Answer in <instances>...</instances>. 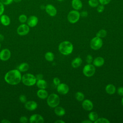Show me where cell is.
<instances>
[{"mask_svg": "<svg viewBox=\"0 0 123 123\" xmlns=\"http://www.w3.org/2000/svg\"><path fill=\"white\" fill-rule=\"evenodd\" d=\"M30 30V27L25 24H22L17 28V34L21 36H25L28 34Z\"/></svg>", "mask_w": 123, "mask_h": 123, "instance_id": "cell-8", "label": "cell"}, {"mask_svg": "<svg viewBox=\"0 0 123 123\" xmlns=\"http://www.w3.org/2000/svg\"><path fill=\"white\" fill-rule=\"evenodd\" d=\"M58 0V1H62L63 0Z\"/></svg>", "mask_w": 123, "mask_h": 123, "instance_id": "cell-49", "label": "cell"}, {"mask_svg": "<svg viewBox=\"0 0 123 123\" xmlns=\"http://www.w3.org/2000/svg\"></svg>", "mask_w": 123, "mask_h": 123, "instance_id": "cell-51", "label": "cell"}, {"mask_svg": "<svg viewBox=\"0 0 123 123\" xmlns=\"http://www.w3.org/2000/svg\"><path fill=\"white\" fill-rule=\"evenodd\" d=\"M118 94L121 96H123V87H119L117 90Z\"/></svg>", "mask_w": 123, "mask_h": 123, "instance_id": "cell-40", "label": "cell"}, {"mask_svg": "<svg viewBox=\"0 0 123 123\" xmlns=\"http://www.w3.org/2000/svg\"><path fill=\"white\" fill-rule=\"evenodd\" d=\"M71 4L73 8L75 10H79L83 7V3L81 0H72Z\"/></svg>", "mask_w": 123, "mask_h": 123, "instance_id": "cell-16", "label": "cell"}, {"mask_svg": "<svg viewBox=\"0 0 123 123\" xmlns=\"http://www.w3.org/2000/svg\"><path fill=\"white\" fill-rule=\"evenodd\" d=\"M27 18H28L25 14H22L20 15L18 17V20L21 23L24 24L26 22Z\"/></svg>", "mask_w": 123, "mask_h": 123, "instance_id": "cell-30", "label": "cell"}, {"mask_svg": "<svg viewBox=\"0 0 123 123\" xmlns=\"http://www.w3.org/2000/svg\"><path fill=\"white\" fill-rule=\"evenodd\" d=\"M88 3L90 7L95 8L99 5V1L98 0H88Z\"/></svg>", "mask_w": 123, "mask_h": 123, "instance_id": "cell-29", "label": "cell"}, {"mask_svg": "<svg viewBox=\"0 0 123 123\" xmlns=\"http://www.w3.org/2000/svg\"><path fill=\"white\" fill-rule=\"evenodd\" d=\"M4 39V37L3 35L0 34V42L2 41Z\"/></svg>", "mask_w": 123, "mask_h": 123, "instance_id": "cell-44", "label": "cell"}, {"mask_svg": "<svg viewBox=\"0 0 123 123\" xmlns=\"http://www.w3.org/2000/svg\"><path fill=\"white\" fill-rule=\"evenodd\" d=\"M53 82L55 86H58L60 84V80L58 77H55L53 78Z\"/></svg>", "mask_w": 123, "mask_h": 123, "instance_id": "cell-39", "label": "cell"}, {"mask_svg": "<svg viewBox=\"0 0 123 123\" xmlns=\"http://www.w3.org/2000/svg\"><path fill=\"white\" fill-rule=\"evenodd\" d=\"M0 48H1V44L0 43Z\"/></svg>", "mask_w": 123, "mask_h": 123, "instance_id": "cell-50", "label": "cell"}, {"mask_svg": "<svg viewBox=\"0 0 123 123\" xmlns=\"http://www.w3.org/2000/svg\"><path fill=\"white\" fill-rule=\"evenodd\" d=\"M22 0H13V1L15 2H16V3H18V2H20L22 1Z\"/></svg>", "mask_w": 123, "mask_h": 123, "instance_id": "cell-47", "label": "cell"}, {"mask_svg": "<svg viewBox=\"0 0 123 123\" xmlns=\"http://www.w3.org/2000/svg\"><path fill=\"white\" fill-rule=\"evenodd\" d=\"M58 49L59 51L63 55H69L73 51V45L70 42L64 41L59 44Z\"/></svg>", "mask_w": 123, "mask_h": 123, "instance_id": "cell-2", "label": "cell"}, {"mask_svg": "<svg viewBox=\"0 0 123 123\" xmlns=\"http://www.w3.org/2000/svg\"><path fill=\"white\" fill-rule=\"evenodd\" d=\"M5 10L4 5L0 1V16L4 13Z\"/></svg>", "mask_w": 123, "mask_h": 123, "instance_id": "cell-36", "label": "cell"}, {"mask_svg": "<svg viewBox=\"0 0 123 123\" xmlns=\"http://www.w3.org/2000/svg\"><path fill=\"white\" fill-rule=\"evenodd\" d=\"M82 105L83 109L87 111H91L93 108V103L89 99H85L83 100Z\"/></svg>", "mask_w": 123, "mask_h": 123, "instance_id": "cell-15", "label": "cell"}, {"mask_svg": "<svg viewBox=\"0 0 123 123\" xmlns=\"http://www.w3.org/2000/svg\"><path fill=\"white\" fill-rule=\"evenodd\" d=\"M82 123H92V121H91L90 120L89 121H87V120H85V121H82Z\"/></svg>", "mask_w": 123, "mask_h": 123, "instance_id": "cell-46", "label": "cell"}, {"mask_svg": "<svg viewBox=\"0 0 123 123\" xmlns=\"http://www.w3.org/2000/svg\"><path fill=\"white\" fill-rule=\"evenodd\" d=\"M93 63L95 66L100 67L104 64V60L101 57H98L94 60Z\"/></svg>", "mask_w": 123, "mask_h": 123, "instance_id": "cell-19", "label": "cell"}, {"mask_svg": "<svg viewBox=\"0 0 123 123\" xmlns=\"http://www.w3.org/2000/svg\"><path fill=\"white\" fill-rule=\"evenodd\" d=\"M55 123H65V122L63 121H62V120H57L55 122Z\"/></svg>", "mask_w": 123, "mask_h": 123, "instance_id": "cell-45", "label": "cell"}, {"mask_svg": "<svg viewBox=\"0 0 123 123\" xmlns=\"http://www.w3.org/2000/svg\"><path fill=\"white\" fill-rule=\"evenodd\" d=\"M37 95L41 99H45L48 97V93L45 89H39L37 92Z\"/></svg>", "mask_w": 123, "mask_h": 123, "instance_id": "cell-18", "label": "cell"}, {"mask_svg": "<svg viewBox=\"0 0 123 123\" xmlns=\"http://www.w3.org/2000/svg\"><path fill=\"white\" fill-rule=\"evenodd\" d=\"M29 68V64L26 62H23L21 63L18 67V70L20 72H25L28 70Z\"/></svg>", "mask_w": 123, "mask_h": 123, "instance_id": "cell-22", "label": "cell"}, {"mask_svg": "<svg viewBox=\"0 0 123 123\" xmlns=\"http://www.w3.org/2000/svg\"><path fill=\"white\" fill-rule=\"evenodd\" d=\"M29 122L30 123H43L44 122V120L41 115L34 114L30 117Z\"/></svg>", "mask_w": 123, "mask_h": 123, "instance_id": "cell-9", "label": "cell"}, {"mask_svg": "<svg viewBox=\"0 0 123 123\" xmlns=\"http://www.w3.org/2000/svg\"><path fill=\"white\" fill-rule=\"evenodd\" d=\"M88 118L91 121L95 122L98 118V115L96 112H90L88 114Z\"/></svg>", "mask_w": 123, "mask_h": 123, "instance_id": "cell-25", "label": "cell"}, {"mask_svg": "<svg viewBox=\"0 0 123 123\" xmlns=\"http://www.w3.org/2000/svg\"><path fill=\"white\" fill-rule=\"evenodd\" d=\"M36 84L37 87L39 89H45L47 86V82L43 79L37 80Z\"/></svg>", "mask_w": 123, "mask_h": 123, "instance_id": "cell-20", "label": "cell"}, {"mask_svg": "<svg viewBox=\"0 0 123 123\" xmlns=\"http://www.w3.org/2000/svg\"><path fill=\"white\" fill-rule=\"evenodd\" d=\"M60 102V98L56 94L52 93L47 97V102L48 105L51 108H55L58 106Z\"/></svg>", "mask_w": 123, "mask_h": 123, "instance_id": "cell-4", "label": "cell"}, {"mask_svg": "<svg viewBox=\"0 0 123 123\" xmlns=\"http://www.w3.org/2000/svg\"><path fill=\"white\" fill-rule=\"evenodd\" d=\"M27 25L30 27H34L36 26L38 22V19L37 17L35 15H31L29 16L27 20Z\"/></svg>", "mask_w": 123, "mask_h": 123, "instance_id": "cell-12", "label": "cell"}, {"mask_svg": "<svg viewBox=\"0 0 123 123\" xmlns=\"http://www.w3.org/2000/svg\"><path fill=\"white\" fill-rule=\"evenodd\" d=\"M80 16H82L83 17H86L87 16L88 13L86 11H83L81 13H80Z\"/></svg>", "mask_w": 123, "mask_h": 123, "instance_id": "cell-41", "label": "cell"}, {"mask_svg": "<svg viewBox=\"0 0 123 123\" xmlns=\"http://www.w3.org/2000/svg\"><path fill=\"white\" fill-rule=\"evenodd\" d=\"M0 21L1 24L4 26H8L11 23L10 17L8 15L3 14L0 16Z\"/></svg>", "mask_w": 123, "mask_h": 123, "instance_id": "cell-17", "label": "cell"}, {"mask_svg": "<svg viewBox=\"0 0 123 123\" xmlns=\"http://www.w3.org/2000/svg\"><path fill=\"white\" fill-rule=\"evenodd\" d=\"M105 90L108 94L112 95L115 93L116 91V88L113 85L108 84L105 87Z\"/></svg>", "mask_w": 123, "mask_h": 123, "instance_id": "cell-21", "label": "cell"}, {"mask_svg": "<svg viewBox=\"0 0 123 123\" xmlns=\"http://www.w3.org/2000/svg\"><path fill=\"white\" fill-rule=\"evenodd\" d=\"M19 121L21 123H26L28 121V119L25 116H22L20 118Z\"/></svg>", "mask_w": 123, "mask_h": 123, "instance_id": "cell-34", "label": "cell"}, {"mask_svg": "<svg viewBox=\"0 0 123 123\" xmlns=\"http://www.w3.org/2000/svg\"><path fill=\"white\" fill-rule=\"evenodd\" d=\"M82 63V59L79 57H76L73 60L72 62V65L74 68H77L81 65Z\"/></svg>", "mask_w": 123, "mask_h": 123, "instance_id": "cell-24", "label": "cell"}, {"mask_svg": "<svg viewBox=\"0 0 123 123\" xmlns=\"http://www.w3.org/2000/svg\"><path fill=\"white\" fill-rule=\"evenodd\" d=\"M80 17V12L78 11L74 10L69 12L67 15V19L70 23L74 24L79 20Z\"/></svg>", "mask_w": 123, "mask_h": 123, "instance_id": "cell-5", "label": "cell"}, {"mask_svg": "<svg viewBox=\"0 0 123 123\" xmlns=\"http://www.w3.org/2000/svg\"><path fill=\"white\" fill-rule=\"evenodd\" d=\"M95 123H109L110 122L105 118H98L95 122Z\"/></svg>", "mask_w": 123, "mask_h": 123, "instance_id": "cell-31", "label": "cell"}, {"mask_svg": "<svg viewBox=\"0 0 123 123\" xmlns=\"http://www.w3.org/2000/svg\"><path fill=\"white\" fill-rule=\"evenodd\" d=\"M19 100L20 101V102L23 103H25L27 101L26 96L25 95H23V94L19 96Z\"/></svg>", "mask_w": 123, "mask_h": 123, "instance_id": "cell-32", "label": "cell"}, {"mask_svg": "<svg viewBox=\"0 0 123 123\" xmlns=\"http://www.w3.org/2000/svg\"><path fill=\"white\" fill-rule=\"evenodd\" d=\"M57 91L59 93L62 95L66 94L69 90V86L64 83H60L57 86Z\"/></svg>", "mask_w": 123, "mask_h": 123, "instance_id": "cell-13", "label": "cell"}, {"mask_svg": "<svg viewBox=\"0 0 123 123\" xmlns=\"http://www.w3.org/2000/svg\"><path fill=\"white\" fill-rule=\"evenodd\" d=\"M103 45V41L101 38L96 37H93L90 42V46L92 49L94 50H98L101 48Z\"/></svg>", "mask_w": 123, "mask_h": 123, "instance_id": "cell-6", "label": "cell"}, {"mask_svg": "<svg viewBox=\"0 0 123 123\" xmlns=\"http://www.w3.org/2000/svg\"><path fill=\"white\" fill-rule=\"evenodd\" d=\"M46 12L49 16L53 17L55 16L57 14V9L52 4H47L45 8Z\"/></svg>", "mask_w": 123, "mask_h": 123, "instance_id": "cell-11", "label": "cell"}, {"mask_svg": "<svg viewBox=\"0 0 123 123\" xmlns=\"http://www.w3.org/2000/svg\"><path fill=\"white\" fill-rule=\"evenodd\" d=\"M21 81L26 86H33L36 84L37 79L36 76L31 74L26 73L22 76Z\"/></svg>", "mask_w": 123, "mask_h": 123, "instance_id": "cell-3", "label": "cell"}, {"mask_svg": "<svg viewBox=\"0 0 123 123\" xmlns=\"http://www.w3.org/2000/svg\"><path fill=\"white\" fill-rule=\"evenodd\" d=\"M54 112L59 116H63L65 114V110L62 107H56L54 109Z\"/></svg>", "mask_w": 123, "mask_h": 123, "instance_id": "cell-23", "label": "cell"}, {"mask_svg": "<svg viewBox=\"0 0 123 123\" xmlns=\"http://www.w3.org/2000/svg\"><path fill=\"white\" fill-rule=\"evenodd\" d=\"M121 103H122V105L123 106V98H122V101H121Z\"/></svg>", "mask_w": 123, "mask_h": 123, "instance_id": "cell-48", "label": "cell"}, {"mask_svg": "<svg viewBox=\"0 0 123 123\" xmlns=\"http://www.w3.org/2000/svg\"><path fill=\"white\" fill-rule=\"evenodd\" d=\"M25 108L30 111L35 110L37 107V103L33 100L26 101L25 104Z\"/></svg>", "mask_w": 123, "mask_h": 123, "instance_id": "cell-14", "label": "cell"}, {"mask_svg": "<svg viewBox=\"0 0 123 123\" xmlns=\"http://www.w3.org/2000/svg\"><path fill=\"white\" fill-rule=\"evenodd\" d=\"M75 97L76 99H77V100H78L79 101H81L84 100L85 96H84V94H83L82 92H77L75 94Z\"/></svg>", "mask_w": 123, "mask_h": 123, "instance_id": "cell-28", "label": "cell"}, {"mask_svg": "<svg viewBox=\"0 0 123 123\" xmlns=\"http://www.w3.org/2000/svg\"><path fill=\"white\" fill-rule=\"evenodd\" d=\"M0 1L4 5H8L13 2V0H0Z\"/></svg>", "mask_w": 123, "mask_h": 123, "instance_id": "cell-35", "label": "cell"}, {"mask_svg": "<svg viewBox=\"0 0 123 123\" xmlns=\"http://www.w3.org/2000/svg\"><path fill=\"white\" fill-rule=\"evenodd\" d=\"M36 76V78L37 80L43 79V75L41 74H37L36 76Z\"/></svg>", "mask_w": 123, "mask_h": 123, "instance_id": "cell-42", "label": "cell"}, {"mask_svg": "<svg viewBox=\"0 0 123 123\" xmlns=\"http://www.w3.org/2000/svg\"><path fill=\"white\" fill-rule=\"evenodd\" d=\"M97 7V10L98 12H99V13H101V12H103L104 10V9H105L104 5H102V4L98 5Z\"/></svg>", "mask_w": 123, "mask_h": 123, "instance_id": "cell-33", "label": "cell"}, {"mask_svg": "<svg viewBox=\"0 0 123 123\" xmlns=\"http://www.w3.org/2000/svg\"><path fill=\"white\" fill-rule=\"evenodd\" d=\"M83 73L86 77H91L93 76L95 73V66L90 63L86 65L83 68Z\"/></svg>", "mask_w": 123, "mask_h": 123, "instance_id": "cell-7", "label": "cell"}, {"mask_svg": "<svg viewBox=\"0 0 123 123\" xmlns=\"http://www.w3.org/2000/svg\"><path fill=\"white\" fill-rule=\"evenodd\" d=\"M107 35V31L105 29H100L96 34V36L100 38L104 37Z\"/></svg>", "mask_w": 123, "mask_h": 123, "instance_id": "cell-27", "label": "cell"}, {"mask_svg": "<svg viewBox=\"0 0 123 123\" xmlns=\"http://www.w3.org/2000/svg\"><path fill=\"white\" fill-rule=\"evenodd\" d=\"M86 61L88 64L91 63L93 61V57L90 55H88L86 58Z\"/></svg>", "mask_w": 123, "mask_h": 123, "instance_id": "cell-38", "label": "cell"}, {"mask_svg": "<svg viewBox=\"0 0 123 123\" xmlns=\"http://www.w3.org/2000/svg\"><path fill=\"white\" fill-rule=\"evenodd\" d=\"M1 122L2 123H11V122L9 120H7V119H5L2 120L1 121Z\"/></svg>", "mask_w": 123, "mask_h": 123, "instance_id": "cell-43", "label": "cell"}, {"mask_svg": "<svg viewBox=\"0 0 123 123\" xmlns=\"http://www.w3.org/2000/svg\"><path fill=\"white\" fill-rule=\"evenodd\" d=\"M11 56V51L8 49H4L0 51V59L3 61L8 60Z\"/></svg>", "mask_w": 123, "mask_h": 123, "instance_id": "cell-10", "label": "cell"}, {"mask_svg": "<svg viewBox=\"0 0 123 123\" xmlns=\"http://www.w3.org/2000/svg\"><path fill=\"white\" fill-rule=\"evenodd\" d=\"M22 75L18 69H13L7 72L4 76L5 82L11 85H16L20 83Z\"/></svg>", "mask_w": 123, "mask_h": 123, "instance_id": "cell-1", "label": "cell"}, {"mask_svg": "<svg viewBox=\"0 0 123 123\" xmlns=\"http://www.w3.org/2000/svg\"><path fill=\"white\" fill-rule=\"evenodd\" d=\"M45 58L47 61L49 62H51L54 59V55L51 52H47L45 55Z\"/></svg>", "mask_w": 123, "mask_h": 123, "instance_id": "cell-26", "label": "cell"}, {"mask_svg": "<svg viewBox=\"0 0 123 123\" xmlns=\"http://www.w3.org/2000/svg\"><path fill=\"white\" fill-rule=\"evenodd\" d=\"M98 0L99 1V3L100 4H102L104 5L109 4L111 1V0Z\"/></svg>", "mask_w": 123, "mask_h": 123, "instance_id": "cell-37", "label": "cell"}]
</instances>
